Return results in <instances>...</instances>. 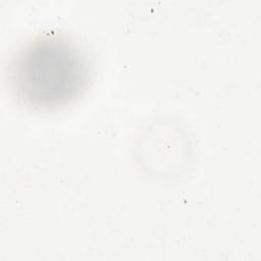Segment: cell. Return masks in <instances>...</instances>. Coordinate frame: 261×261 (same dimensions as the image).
<instances>
[{
	"label": "cell",
	"mask_w": 261,
	"mask_h": 261,
	"mask_svg": "<svg viewBox=\"0 0 261 261\" xmlns=\"http://www.w3.org/2000/svg\"><path fill=\"white\" fill-rule=\"evenodd\" d=\"M90 61L69 37L44 32L25 42L8 65V86L29 110L54 111L77 101L89 88Z\"/></svg>",
	"instance_id": "cell-1"
}]
</instances>
